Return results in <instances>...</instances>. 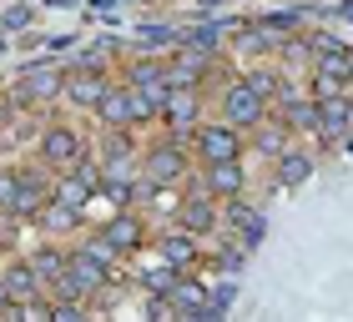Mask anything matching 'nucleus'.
I'll use <instances>...</instances> for the list:
<instances>
[{"label": "nucleus", "mask_w": 353, "mask_h": 322, "mask_svg": "<svg viewBox=\"0 0 353 322\" xmlns=\"http://www.w3.org/2000/svg\"><path fill=\"white\" fill-rule=\"evenodd\" d=\"M56 91H66V76L56 66H30L21 80H15V96H21V101H51Z\"/></svg>", "instance_id": "obj_3"}, {"label": "nucleus", "mask_w": 353, "mask_h": 322, "mask_svg": "<svg viewBox=\"0 0 353 322\" xmlns=\"http://www.w3.org/2000/svg\"><path fill=\"white\" fill-rule=\"evenodd\" d=\"M197 6H222V0H197Z\"/></svg>", "instance_id": "obj_25"}, {"label": "nucleus", "mask_w": 353, "mask_h": 322, "mask_svg": "<svg viewBox=\"0 0 353 322\" xmlns=\"http://www.w3.org/2000/svg\"><path fill=\"white\" fill-rule=\"evenodd\" d=\"M197 151H202V161H237V156H243L237 126H232V121H222V126H202V131H197Z\"/></svg>", "instance_id": "obj_2"}, {"label": "nucleus", "mask_w": 353, "mask_h": 322, "mask_svg": "<svg viewBox=\"0 0 353 322\" xmlns=\"http://www.w3.org/2000/svg\"><path fill=\"white\" fill-rule=\"evenodd\" d=\"M202 71H207V51H197V45H192V51H182V56H176L172 66H167L172 86H197Z\"/></svg>", "instance_id": "obj_13"}, {"label": "nucleus", "mask_w": 353, "mask_h": 322, "mask_svg": "<svg viewBox=\"0 0 353 322\" xmlns=\"http://www.w3.org/2000/svg\"><path fill=\"white\" fill-rule=\"evenodd\" d=\"M343 131H348V101H343V96L318 101V136H323V141H339Z\"/></svg>", "instance_id": "obj_11"}, {"label": "nucleus", "mask_w": 353, "mask_h": 322, "mask_svg": "<svg viewBox=\"0 0 353 322\" xmlns=\"http://www.w3.org/2000/svg\"><path fill=\"white\" fill-rule=\"evenodd\" d=\"M308 176H313V156H303V151L278 156V186H298V182H308Z\"/></svg>", "instance_id": "obj_15"}, {"label": "nucleus", "mask_w": 353, "mask_h": 322, "mask_svg": "<svg viewBox=\"0 0 353 322\" xmlns=\"http://www.w3.org/2000/svg\"><path fill=\"white\" fill-rule=\"evenodd\" d=\"M192 257H197V247H192V237H187V232H182V237L172 232V237L162 242V262H167V267H187Z\"/></svg>", "instance_id": "obj_19"}, {"label": "nucleus", "mask_w": 353, "mask_h": 322, "mask_svg": "<svg viewBox=\"0 0 353 322\" xmlns=\"http://www.w3.org/2000/svg\"><path fill=\"white\" fill-rule=\"evenodd\" d=\"M348 126H353V106H348Z\"/></svg>", "instance_id": "obj_26"}, {"label": "nucleus", "mask_w": 353, "mask_h": 322, "mask_svg": "<svg viewBox=\"0 0 353 322\" xmlns=\"http://www.w3.org/2000/svg\"><path fill=\"white\" fill-rule=\"evenodd\" d=\"M182 171H187V156L176 151V147H157V151L147 156V182H152V186H172Z\"/></svg>", "instance_id": "obj_8"}, {"label": "nucleus", "mask_w": 353, "mask_h": 322, "mask_svg": "<svg viewBox=\"0 0 353 322\" xmlns=\"http://www.w3.org/2000/svg\"><path fill=\"white\" fill-rule=\"evenodd\" d=\"M96 116H101L111 131H126V126H132V86H106V96L96 101Z\"/></svg>", "instance_id": "obj_7"}, {"label": "nucleus", "mask_w": 353, "mask_h": 322, "mask_svg": "<svg viewBox=\"0 0 353 322\" xmlns=\"http://www.w3.org/2000/svg\"><path fill=\"white\" fill-rule=\"evenodd\" d=\"M106 96V80L96 71H71L66 76V101H76L81 111H96V101Z\"/></svg>", "instance_id": "obj_9"}, {"label": "nucleus", "mask_w": 353, "mask_h": 322, "mask_svg": "<svg viewBox=\"0 0 353 322\" xmlns=\"http://www.w3.org/2000/svg\"><path fill=\"white\" fill-rule=\"evenodd\" d=\"M6 308H15V297H10V287H6V277H0V312Z\"/></svg>", "instance_id": "obj_24"}, {"label": "nucleus", "mask_w": 353, "mask_h": 322, "mask_svg": "<svg viewBox=\"0 0 353 322\" xmlns=\"http://www.w3.org/2000/svg\"><path fill=\"white\" fill-rule=\"evenodd\" d=\"M41 156L51 161V167H76V161H81V136H76L71 126H51V131L41 136Z\"/></svg>", "instance_id": "obj_4"}, {"label": "nucleus", "mask_w": 353, "mask_h": 322, "mask_svg": "<svg viewBox=\"0 0 353 322\" xmlns=\"http://www.w3.org/2000/svg\"><path fill=\"white\" fill-rule=\"evenodd\" d=\"M91 182H86V176L81 171H71V176H61V182H56V202H66V206H86L91 202Z\"/></svg>", "instance_id": "obj_18"}, {"label": "nucleus", "mask_w": 353, "mask_h": 322, "mask_svg": "<svg viewBox=\"0 0 353 322\" xmlns=\"http://www.w3.org/2000/svg\"><path fill=\"white\" fill-rule=\"evenodd\" d=\"M197 91L192 86H172L167 91V101H162V116H167V126L172 131H192V126H197Z\"/></svg>", "instance_id": "obj_5"}, {"label": "nucleus", "mask_w": 353, "mask_h": 322, "mask_svg": "<svg viewBox=\"0 0 353 322\" xmlns=\"http://www.w3.org/2000/svg\"><path fill=\"white\" fill-rule=\"evenodd\" d=\"M66 277L81 287V292H96V287L106 282V262H96L91 252H76L71 262H66Z\"/></svg>", "instance_id": "obj_12"}, {"label": "nucleus", "mask_w": 353, "mask_h": 322, "mask_svg": "<svg viewBox=\"0 0 353 322\" xmlns=\"http://www.w3.org/2000/svg\"><path fill=\"white\" fill-rule=\"evenodd\" d=\"M26 21H30V10H26V6H15V10H6V30H21Z\"/></svg>", "instance_id": "obj_22"}, {"label": "nucleus", "mask_w": 353, "mask_h": 322, "mask_svg": "<svg viewBox=\"0 0 353 322\" xmlns=\"http://www.w3.org/2000/svg\"><path fill=\"white\" fill-rule=\"evenodd\" d=\"M258 151H263V156H283V151H288V126H283V121H278V126H263V121H258Z\"/></svg>", "instance_id": "obj_20"}, {"label": "nucleus", "mask_w": 353, "mask_h": 322, "mask_svg": "<svg viewBox=\"0 0 353 322\" xmlns=\"http://www.w3.org/2000/svg\"><path fill=\"white\" fill-rule=\"evenodd\" d=\"M76 222H81V206H66V202H56V197L41 206V227L46 232H71Z\"/></svg>", "instance_id": "obj_16"}, {"label": "nucleus", "mask_w": 353, "mask_h": 322, "mask_svg": "<svg viewBox=\"0 0 353 322\" xmlns=\"http://www.w3.org/2000/svg\"><path fill=\"white\" fill-rule=\"evenodd\" d=\"M182 227H187V232H212V227H217L212 191H192V197L182 202Z\"/></svg>", "instance_id": "obj_10"}, {"label": "nucleus", "mask_w": 353, "mask_h": 322, "mask_svg": "<svg viewBox=\"0 0 353 322\" xmlns=\"http://www.w3.org/2000/svg\"><path fill=\"white\" fill-rule=\"evenodd\" d=\"M30 267H36L41 287H51L61 272H66V257H61V252H36V257H30Z\"/></svg>", "instance_id": "obj_21"}, {"label": "nucleus", "mask_w": 353, "mask_h": 322, "mask_svg": "<svg viewBox=\"0 0 353 322\" xmlns=\"http://www.w3.org/2000/svg\"><path fill=\"white\" fill-rule=\"evenodd\" d=\"M6 287H10V297H15V302H26V297H36L41 277H36V267H30V262H15V267L6 272Z\"/></svg>", "instance_id": "obj_17"}, {"label": "nucleus", "mask_w": 353, "mask_h": 322, "mask_svg": "<svg viewBox=\"0 0 353 322\" xmlns=\"http://www.w3.org/2000/svg\"><path fill=\"white\" fill-rule=\"evenodd\" d=\"M202 186L212 191V197H222V202L243 197V167H237V161H207V176H202Z\"/></svg>", "instance_id": "obj_6"}, {"label": "nucleus", "mask_w": 353, "mask_h": 322, "mask_svg": "<svg viewBox=\"0 0 353 322\" xmlns=\"http://www.w3.org/2000/svg\"><path fill=\"white\" fill-rule=\"evenodd\" d=\"M101 237H106V242H111V247H117V252H132L137 242H141V222L121 212V217H111L106 227H101Z\"/></svg>", "instance_id": "obj_14"}, {"label": "nucleus", "mask_w": 353, "mask_h": 322, "mask_svg": "<svg viewBox=\"0 0 353 322\" xmlns=\"http://www.w3.org/2000/svg\"><path fill=\"white\" fill-rule=\"evenodd\" d=\"M10 197H15V176L0 171V206H10Z\"/></svg>", "instance_id": "obj_23"}, {"label": "nucleus", "mask_w": 353, "mask_h": 322, "mask_svg": "<svg viewBox=\"0 0 353 322\" xmlns=\"http://www.w3.org/2000/svg\"><path fill=\"white\" fill-rule=\"evenodd\" d=\"M263 111H268V96H258L248 80H237V86L222 96V116H228L232 126H258Z\"/></svg>", "instance_id": "obj_1"}]
</instances>
